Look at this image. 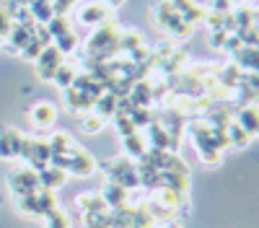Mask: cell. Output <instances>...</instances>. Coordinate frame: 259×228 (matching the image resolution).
I'll return each instance as SVG.
<instances>
[{
	"instance_id": "obj_1",
	"label": "cell",
	"mask_w": 259,
	"mask_h": 228,
	"mask_svg": "<svg viewBox=\"0 0 259 228\" xmlns=\"http://www.w3.org/2000/svg\"><path fill=\"white\" fill-rule=\"evenodd\" d=\"M119 55V29L117 21L101 24L85 41V60H112Z\"/></svg>"
},
{
	"instance_id": "obj_2",
	"label": "cell",
	"mask_w": 259,
	"mask_h": 228,
	"mask_svg": "<svg viewBox=\"0 0 259 228\" xmlns=\"http://www.w3.org/2000/svg\"><path fill=\"white\" fill-rule=\"evenodd\" d=\"M153 18H156V26L161 31H166V36H171V41H184L192 34V24H187L174 11L171 0H158L153 8Z\"/></svg>"
},
{
	"instance_id": "obj_3",
	"label": "cell",
	"mask_w": 259,
	"mask_h": 228,
	"mask_svg": "<svg viewBox=\"0 0 259 228\" xmlns=\"http://www.w3.org/2000/svg\"><path fill=\"white\" fill-rule=\"evenodd\" d=\"M189 138L197 148V156L202 158V163L207 166H221L223 161V151H218V145L212 143V135H210V127L205 119H192L189 122Z\"/></svg>"
},
{
	"instance_id": "obj_4",
	"label": "cell",
	"mask_w": 259,
	"mask_h": 228,
	"mask_svg": "<svg viewBox=\"0 0 259 228\" xmlns=\"http://www.w3.org/2000/svg\"><path fill=\"white\" fill-rule=\"evenodd\" d=\"M104 174H106V181H114V184H122L124 190H138L140 187V174H138V163L127 156H119V158H112L106 161L104 166Z\"/></svg>"
},
{
	"instance_id": "obj_5",
	"label": "cell",
	"mask_w": 259,
	"mask_h": 228,
	"mask_svg": "<svg viewBox=\"0 0 259 228\" xmlns=\"http://www.w3.org/2000/svg\"><path fill=\"white\" fill-rule=\"evenodd\" d=\"M16 207L21 215H29V218H47L55 207H57V197L50 190H36L34 195L26 197H18Z\"/></svg>"
},
{
	"instance_id": "obj_6",
	"label": "cell",
	"mask_w": 259,
	"mask_h": 228,
	"mask_svg": "<svg viewBox=\"0 0 259 228\" xmlns=\"http://www.w3.org/2000/svg\"><path fill=\"white\" fill-rule=\"evenodd\" d=\"M50 166H57L62 171H70L75 176H91L96 171V161L89 151L75 148L70 156H62V158H50Z\"/></svg>"
},
{
	"instance_id": "obj_7",
	"label": "cell",
	"mask_w": 259,
	"mask_h": 228,
	"mask_svg": "<svg viewBox=\"0 0 259 228\" xmlns=\"http://www.w3.org/2000/svg\"><path fill=\"white\" fill-rule=\"evenodd\" d=\"M8 187H11V195L18 200V197H26V195H34L39 187V171H34L31 166H21V169H13L8 174Z\"/></svg>"
},
{
	"instance_id": "obj_8",
	"label": "cell",
	"mask_w": 259,
	"mask_h": 228,
	"mask_svg": "<svg viewBox=\"0 0 259 228\" xmlns=\"http://www.w3.org/2000/svg\"><path fill=\"white\" fill-rule=\"evenodd\" d=\"M18 158H24L34 171H41L45 166H50V158H52L50 143H47V140H41V138H26Z\"/></svg>"
},
{
	"instance_id": "obj_9",
	"label": "cell",
	"mask_w": 259,
	"mask_h": 228,
	"mask_svg": "<svg viewBox=\"0 0 259 228\" xmlns=\"http://www.w3.org/2000/svg\"><path fill=\"white\" fill-rule=\"evenodd\" d=\"M106 21H114V8L106 3H85L83 8H78V24L101 26Z\"/></svg>"
},
{
	"instance_id": "obj_10",
	"label": "cell",
	"mask_w": 259,
	"mask_h": 228,
	"mask_svg": "<svg viewBox=\"0 0 259 228\" xmlns=\"http://www.w3.org/2000/svg\"><path fill=\"white\" fill-rule=\"evenodd\" d=\"M62 52L55 47V44H47L45 50H41V55L34 60V65H36V75L41 78V80H52V75H55V70L62 65Z\"/></svg>"
},
{
	"instance_id": "obj_11",
	"label": "cell",
	"mask_w": 259,
	"mask_h": 228,
	"mask_svg": "<svg viewBox=\"0 0 259 228\" xmlns=\"http://www.w3.org/2000/svg\"><path fill=\"white\" fill-rule=\"evenodd\" d=\"M29 119H31L34 127L47 130V127H52V124L57 122V107H55V104H50V101H39V104H34V107H31Z\"/></svg>"
},
{
	"instance_id": "obj_12",
	"label": "cell",
	"mask_w": 259,
	"mask_h": 228,
	"mask_svg": "<svg viewBox=\"0 0 259 228\" xmlns=\"http://www.w3.org/2000/svg\"><path fill=\"white\" fill-rule=\"evenodd\" d=\"M233 62L239 65L244 73H259V47H239L233 55Z\"/></svg>"
},
{
	"instance_id": "obj_13",
	"label": "cell",
	"mask_w": 259,
	"mask_h": 228,
	"mask_svg": "<svg viewBox=\"0 0 259 228\" xmlns=\"http://www.w3.org/2000/svg\"><path fill=\"white\" fill-rule=\"evenodd\" d=\"M171 6H174V11L187 21V24H200V21H205V8L197 6L194 0H171Z\"/></svg>"
},
{
	"instance_id": "obj_14",
	"label": "cell",
	"mask_w": 259,
	"mask_h": 228,
	"mask_svg": "<svg viewBox=\"0 0 259 228\" xmlns=\"http://www.w3.org/2000/svg\"><path fill=\"white\" fill-rule=\"evenodd\" d=\"M130 101L135 104V107H153V86H150L148 78H140L133 83V88H130Z\"/></svg>"
},
{
	"instance_id": "obj_15",
	"label": "cell",
	"mask_w": 259,
	"mask_h": 228,
	"mask_svg": "<svg viewBox=\"0 0 259 228\" xmlns=\"http://www.w3.org/2000/svg\"><path fill=\"white\" fill-rule=\"evenodd\" d=\"M101 197H104L106 207H109V210H114V207H122V205H127V200H130V192L124 190L122 184L106 181V184L101 187Z\"/></svg>"
},
{
	"instance_id": "obj_16",
	"label": "cell",
	"mask_w": 259,
	"mask_h": 228,
	"mask_svg": "<svg viewBox=\"0 0 259 228\" xmlns=\"http://www.w3.org/2000/svg\"><path fill=\"white\" fill-rule=\"evenodd\" d=\"M65 181H68V171L57 169V166H45V169L39 171V187H41V190L55 192V190H60Z\"/></svg>"
},
{
	"instance_id": "obj_17",
	"label": "cell",
	"mask_w": 259,
	"mask_h": 228,
	"mask_svg": "<svg viewBox=\"0 0 259 228\" xmlns=\"http://www.w3.org/2000/svg\"><path fill=\"white\" fill-rule=\"evenodd\" d=\"M233 119L249 132V138H254L259 130V107H236Z\"/></svg>"
},
{
	"instance_id": "obj_18",
	"label": "cell",
	"mask_w": 259,
	"mask_h": 228,
	"mask_svg": "<svg viewBox=\"0 0 259 228\" xmlns=\"http://www.w3.org/2000/svg\"><path fill=\"white\" fill-rule=\"evenodd\" d=\"M122 148H124V156H127V158H133V161H140V158L145 156V151H148L145 135H143V132L138 130V132H133V135L122 138Z\"/></svg>"
},
{
	"instance_id": "obj_19",
	"label": "cell",
	"mask_w": 259,
	"mask_h": 228,
	"mask_svg": "<svg viewBox=\"0 0 259 228\" xmlns=\"http://www.w3.org/2000/svg\"><path fill=\"white\" fill-rule=\"evenodd\" d=\"M145 143L148 148H156V151H168V138H166V130L158 124V119L153 117V122L145 127Z\"/></svg>"
},
{
	"instance_id": "obj_20",
	"label": "cell",
	"mask_w": 259,
	"mask_h": 228,
	"mask_svg": "<svg viewBox=\"0 0 259 228\" xmlns=\"http://www.w3.org/2000/svg\"><path fill=\"white\" fill-rule=\"evenodd\" d=\"M50 151H52V158H62V156H70L78 145L73 143V138L68 132H55L50 140Z\"/></svg>"
},
{
	"instance_id": "obj_21",
	"label": "cell",
	"mask_w": 259,
	"mask_h": 228,
	"mask_svg": "<svg viewBox=\"0 0 259 228\" xmlns=\"http://www.w3.org/2000/svg\"><path fill=\"white\" fill-rule=\"evenodd\" d=\"M75 205L80 207V213H101V210H109L101 197V192H83L75 197Z\"/></svg>"
},
{
	"instance_id": "obj_22",
	"label": "cell",
	"mask_w": 259,
	"mask_h": 228,
	"mask_svg": "<svg viewBox=\"0 0 259 228\" xmlns=\"http://www.w3.org/2000/svg\"><path fill=\"white\" fill-rule=\"evenodd\" d=\"M143 44H145V39H143L140 31H135V29L119 31V52H124V57H130L133 52H138Z\"/></svg>"
},
{
	"instance_id": "obj_23",
	"label": "cell",
	"mask_w": 259,
	"mask_h": 228,
	"mask_svg": "<svg viewBox=\"0 0 259 228\" xmlns=\"http://www.w3.org/2000/svg\"><path fill=\"white\" fill-rule=\"evenodd\" d=\"M91 112L99 114L104 122H106V119H112V117L117 114V96L109 94V91H104V94L96 99V104H94V109H91Z\"/></svg>"
},
{
	"instance_id": "obj_24",
	"label": "cell",
	"mask_w": 259,
	"mask_h": 228,
	"mask_svg": "<svg viewBox=\"0 0 259 228\" xmlns=\"http://www.w3.org/2000/svg\"><path fill=\"white\" fill-rule=\"evenodd\" d=\"M226 135H228V143H231V148H244V145H249V132L241 127L236 119H231L228 124H226Z\"/></svg>"
},
{
	"instance_id": "obj_25",
	"label": "cell",
	"mask_w": 259,
	"mask_h": 228,
	"mask_svg": "<svg viewBox=\"0 0 259 228\" xmlns=\"http://www.w3.org/2000/svg\"><path fill=\"white\" fill-rule=\"evenodd\" d=\"M29 13L36 24H50L52 16H55V8H52V0H34L29 6Z\"/></svg>"
},
{
	"instance_id": "obj_26",
	"label": "cell",
	"mask_w": 259,
	"mask_h": 228,
	"mask_svg": "<svg viewBox=\"0 0 259 228\" xmlns=\"http://www.w3.org/2000/svg\"><path fill=\"white\" fill-rule=\"evenodd\" d=\"M75 75H78L75 65H70V62H62V65L55 70V75H52V83H55V86H60V91H62V88H70L73 80H75Z\"/></svg>"
},
{
	"instance_id": "obj_27",
	"label": "cell",
	"mask_w": 259,
	"mask_h": 228,
	"mask_svg": "<svg viewBox=\"0 0 259 228\" xmlns=\"http://www.w3.org/2000/svg\"><path fill=\"white\" fill-rule=\"evenodd\" d=\"M83 228H112V213H83Z\"/></svg>"
},
{
	"instance_id": "obj_28",
	"label": "cell",
	"mask_w": 259,
	"mask_h": 228,
	"mask_svg": "<svg viewBox=\"0 0 259 228\" xmlns=\"http://www.w3.org/2000/svg\"><path fill=\"white\" fill-rule=\"evenodd\" d=\"M153 117H156V112H153V107H135L133 112H130V119H133V124L140 130V127H148L150 122H153Z\"/></svg>"
},
{
	"instance_id": "obj_29",
	"label": "cell",
	"mask_w": 259,
	"mask_h": 228,
	"mask_svg": "<svg viewBox=\"0 0 259 228\" xmlns=\"http://www.w3.org/2000/svg\"><path fill=\"white\" fill-rule=\"evenodd\" d=\"M47 29H50V34H52V41L57 39V36H62V34H68V31H73V26H70V21H68V16H52V21L50 24H45Z\"/></svg>"
},
{
	"instance_id": "obj_30",
	"label": "cell",
	"mask_w": 259,
	"mask_h": 228,
	"mask_svg": "<svg viewBox=\"0 0 259 228\" xmlns=\"http://www.w3.org/2000/svg\"><path fill=\"white\" fill-rule=\"evenodd\" d=\"M52 44L62 52V55H73L75 50H78V44H80V41H78V36H75V31H68V34H62V36H57L55 41H52Z\"/></svg>"
},
{
	"instance_id": "obj_31",
	"label": "cell",
	"mask_w": 259,
	"mask_h": 228,
	"mask_svg": "<svg viewBox=\"0 0 259 228\" xmlns=\"http://www.w3.org/2000/svg\"><path fill=\"white\" fill-rule=\"evenodd\" d=\"M101 127H104V119H101L99 114L89 112V114H83V117H80V130H83L85 135H99Z\"/></svg>"
},
{
	"instance_id": "obj_32",
	"label": "cell",
	"mask_w": 259,
	"mask_h": 228,
	"mask_svg": "<svg viewBox=\"0 0 259 228\" xmlns=\"http://www.w3.org/2000/svg\"><path fill=\"white\" fill-rule=\"evenodd\" d=\"M47 220V228H70L73 223H70V215H68V210H62V207L57 205L55 210L45 218Z\"/></svg>"
},
{
	"instance_id": "obj_33",
	"label": "cell",
	"mask_w": 259,
	"mask_h": 228,
	"mask_svg": "<svg viewBox=\"0 0 259 228\" xmlns=\"http://www.w3.org/2000/svg\"><path fill=\"white\" fill-rule=\"evenodd\" d=\"M114 119V127H117V132H119V138H127V135H133V132H138V127L133 124V119H130L127 114H114L112 117Z\"/></svg>"
},
{
	"instance_id": "obj_34",
	"label": "cell",
	"mask_w": 259,
	"mask_h": 228,
	"mask_svg": "<svg viewBox=\"0 0 259 228\" xmlns=\"http://www.w3.org/2000/svg\"><path fill=\"white\" fill-rule=\"evenodd\" d=\"M41 50H45V44H41V41H39L36 36H31V39H29V44H26L24 50H21L18 55L24 57V60H31V62H34V60L41 55Z\"/></svg>"
},
{
	"instance_id": "obj_35",
	"label": "cell",
	"mask_w": 259,
	"mask_h": 228,
	"mask_svg": "<svg viewBox=\"0 0 259 228\" xmlns=\"http://www.w3.org/2000/svg\"><path fill=\"white\" fill-rule=\"evenodd\" d=\"M0 158H3V161H11V158H13V148H11V135H8V127H0Z\"/></svg>"
},
{
	"instance_id": "obj_36",
	"label": "cell",
	"mask_w": 259,
	"mask_h": 228,
	"mask_svg": "<svg viewBox=\"0 0 259 228\" xmlns=\"http://www.w3.org/2000/svg\"><path fill=\"white\" fill-rule=\"evenodd\" d=\"M11 29H13V18L3 6H0V39H6L11 34Z\"/></svg>"
},
{
	"instance_id": "obj_37",
	"label": "cell",
	"mask_w": 259,
	"mask_h": 228,
	"mask_svg": "<svg viewBox=\"0 0 259 228\" xmlns=\"http://www.w3.org/2000/svg\"><path fill=\"white\" fill-rule=\"evenodd\" d=\"M73 6H75V0H52V8L57 16H68Z\"/></svg>"
},
{
	"instance_id": "obj_38",
	"label": "cell",
	"mask_w": 259,
	"mask_h": 228,
	"mask_svg": "<svg viewBox=\"0 0 259 228\" xmlns=\"http://www.w3.org/2000/svg\"><path fill=\"white\" fill-rule=\"evenodd\" d=\"M210 11L212 13H231V0H210Z\"/></svg>"
},
{
	"instance_id": "obj_39",
	"label": "cell",
	"mask_w": 259,
	"mask_h": 228,
	"mask_svg": "<svg viewBox=\"0 0 259 228\" xmlns=\"http://www.w3.org/2000/svg\"><path fill=\"white\" fill-rule=\"evenodd\" d=\"M226 39H228L226 31H212V34H210V44H212V47H218V50H223Z\"/></svg>"
},
{
	"instance_id": "obj_40",
	"label": "cell",
	"mask_w": 259,
	"mask_h": 228,
	"mask_svg": "<svg viewBox=\"0 0 259 228\" xmlns=\"http://www.w3.org/2000/svg\"><path fill=\"white\" fill-rule=\"evenodd\" d=\"M119 3H122V0H106V6H112V8H117Z\"/></svg>"
},
{
	"instance_id": "obj_41",
	"label": "cell",
	"mask_w": 259,
	"mask_h": 228,
	"mask_svg": "<svg viewBox=\"0 0 259 228\" xmlns=\"http://www.w3.org/2000/svg\"><path fill=\"white\" fill-rule=\"evenodd\" d=\"M163 228H182V225H179V223H174V220H171V223H166Z\"/></svg>"
},
{
	"instance_id": "obj_42",
	"label": "cell",
	"mask_w": 259,
	"mask_h": 228,
	"mask_svg": "<svg viewBox=\"0 0 259 228\" xmlns=\"http://www.w3.org/2000/svg\"><path fill=\"white\" fill-rule=\"evenodd\" d=\"M231 3H244V0H231Z\"/></svg>"
},
{
	"instance_id": "obj_43",
	"label": "cell",
	"mask_w": 259,
	"mask_h": 228,
	"mask_svg": "<svg viewBox=\"0 0 259 228\" xmlns=\"http://www.w3.org/2000/svg\"><path fill=\"white\" fill-rule=\"evenodd\" d=\"M256 138H259V130H256Z\"/></svg>"
}]
</instances>
